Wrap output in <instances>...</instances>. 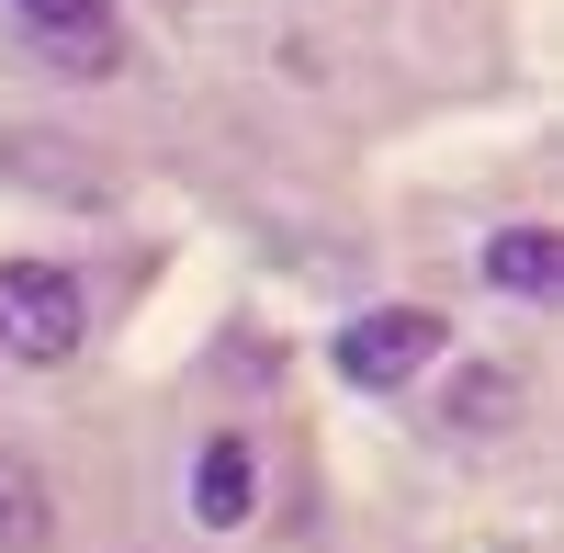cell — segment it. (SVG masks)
Here are the masks:
<instances>
[{"label": "cell", "instance_id": "obj_1", "mask_svg": "<svg viewBox=\"0 0 564 553\" xmlns=\"http://www.w3.org/2000/svg\"><path fill=\"white\" fill-rule=\"evenodd\" d=\"M441 350H452V316H441V305H361V316H339V339H327V361H339L350 395H406V384H430Z\"/></svg>", "mask_w": 564, "mask_h": 553}, {"label": "cell", "instance_id": "obj_2", "mask_svg": "<svg viewBox=\"0 0 564 553\" xmlns=\"http://www.w3.org/2000/svg\"><path fill=\"white\" fill-rule=\"evenodd\" d=\"M90 339V294L68 260H0V350L12 361H68Z\"/></svg>", "mask_w": 564, "mask_h": 553}, {"label": "cell", "instance_id": "obj_3", "mask_svg": "<svg viewBox=\"0 0 564 553\" xmlns=\"http://www.w3.org/2000/svg\"><path fill=\"white\" fill-rule=\"evenodd\" d=\"M12 23L34 34V57H57L68 79H113V68H124L113 0H12Z\"/></svg>", "mask_w": 564, "mask_h": 553}, {"label": "cell", "instance_id": "obj_4", "mask_svg": "<svg viewBox=\"0 0 564 553\" xmlns=\"http://www.w3.org/2000/svg\"><path fill=\"white\" fill-rule=\"evenodd\" d=\"M0 170L34 181V193H45V204H68V215H102V204H113V170H102V159H79L68 135H0Z\"/></svg>", "mask_w": 564, "mask_h": 553}, {"label": "cell", "instance_id": "obj_5", "mask_svg": "<svg viewBox=\"0 0 564 553\" xmlns=\"http://www.w3.org/2000/svg\"><path fill=\"white\" fill-rule=\"evenodd\" d=\"M260 520V452L238 430H215L193 452V531H249Z\"/></svg>", "mask_w": 564, "mask_h": 553}, {"label": "cell", "instance_id": "obj_6", "mask_svg": "<svg viewBox=\"0 0 564 553\" xmlns=\"http://www.w3.org/2000/svg\"><path fill=\"white\" fill-rule=\"evenodd\" d=\"M486 294L553 305L564 294V238H553V226H497V238H486Z\"/></svg>", "mask_w": 564, "mask_h": 553}, {"label": "cell", "instance_id": "obj_7", "mask_svg": "<svg viewBox=\"0 0 564 553\" xmlns=\"http://www.w3.org/2000/svg\"><path fill=\"white\" fill-rule=\"evenodd\" d=\"M45 542H57V497H45V475L0 441V553H45Z\"/></svg>", "mask_w": 564, "mask_h": 553}, {"label": "cell", "instance_id": "obj_8", "mask_svg": "<svg viewBox=\"0 0 564 553\" xmlns=\"http://www.w3.org/2000/svg\"><path fill=\"white\" fill-rule=\"evenodd\" d=\"M441 419L452 430H508L520 419V373H508V361H463V384L441 395Z\"/></svg>", "mask_w": 564, "mask_h": 553}]
</instances>
